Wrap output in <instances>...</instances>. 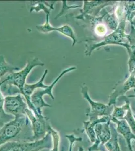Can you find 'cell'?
I'll use <instances>...</instances> for the list:
<instances>
[{
  "mask_svg": "<svg viewBox=\"0 0 135 151\" xmlns=\"http://www.w3.org/2000/svg\"><path fill=\"white\" fill-rule=\"evenodd\" d=\"M9 142H34L31 122L26 115L15 117L0 129V146Z\"/></svg>",
  "mask_w": 135,
  "mask_h": 151,
  "instance_id": "cell-1",
  "label": "cell"
},
{
  "mask_svg": "<svg viewBox=\"0 0 135 151\" xmlns=\"http://www.w3.org/2000/svg\"><path fill=\"white\" fill-rule=\"evenodd\" d=\"M127 21L126 18L120 20L118 28L116 30L103 37L101 41L96 42V43L86 42L85 55L87 57H90L94 50L106 45H115L123 46V44L127 42L131 36V35H127L125 33Z\"/></svg>",
  "mask_w": 135,
  "mask_h": 151,
  "instance_id": "cell-2",
  "label": "cell"
},
{
  "mask_svg": "<svg viewBox=\"0 0 135 151\" xmlns=\"http://www.w3.org/2000/svg\"><path fill=\"white\" fill-rule=\"evenodd\" d=\"M45 64L41 62L38 58H29L24 69L17 72L10 73L2 80L1 84L6 86H14L16 87L13 94H20L22 91L23 88L25 84L26 80L30 72L34 67L37 66L43 67Z\"/></svg>",
  "mask_w": 135,
  "mask_h": 151,
  "instance_id": "cell-3",
  "label": "cell"
},
{
  "mask_svg": "<svg viewBox=\"0 0 135 151\" xmlns=\"http://www.w3.org/2000/svg\"><path fill=\"white\" fill-rule=\"evenodd\" d=\"M76 69V67H72L69 68L68 69H65L61 73V74L57 77L56 79H55L53 82L50 85H48L47 87L45 88H38L34 91L30 97V101L38 113V119H41L44 117L42 114V108L43 107H51V105L46 103L43 100V96L48 95L53 100H55V97L53 96L52 91L55 85L65 75V74L70 72L71 71L75 70Z\"/></svg>",
  "mask_w": 135,
  "mask_h": 151,
  "instance_id": "cell-4",
  "label": "cell"
},
{
  "mask_svg": "<svg viewBox=\"0 0 135 151\" xmlns=\"http://www.w3.org/2000/svg\"><path fill=\"white\" fill-rule=\"evenodd\" d=\"M53 147V139L48 132L42 139L32 142H9L0 147V151H41L50 149Z\"/></svg>",
  "mask_w": 135,
  "mask_h": 151,
  "instance_id": "cell-5",
  "label": "cell"
},
{
  "mask_svg": "<svg viewBox=\"0 0 135 151\" xmlns=\"http://www.w3.org/2000/svg\"><path fill=\"white\" fill-rule=\"evenodd\" d=\"M81 93L83 98L90 105V107L88 108L86 113V115L89 118V120L93 121L105 116L111 117L113 110V105H108L93 100L89 95L88 88L86 86L81 87Z\"/></svg>",
  "mask_w": 135,
  "mask_h": 151,
  "instance_id": "cell-6",
  "label": "cell"
},
{
  "mask_svg": "<svg viewBox=\"0 0 135 151\" xmlns=\"http://www.w3.org/2000/svg\"><path fill=\"white\" fill-rule=\"evenodd\" d=\"M28 108L24 97L18 94L17 95L7 96L5 97L4 109L6 113L14 117L26 115V110Z\"/></svg>",
  "mask_w": 135,
  "mask_h": 151,
  "instance_id": "cell-7",
  "label": "cell"
},
{
  "mask_svg": "<svg viewBox=\"0 0 135 151\" xmlns=\"http://www.w3.org/2000/svg\"><path fill=\"white\" fill-rule=\"evenodd\" d=\"M110 122L111 120L103 123L99 122L94 125L96 141L88 149V151H105L103 146L110 140L111 136Z\"/></svg>",
  "mask_w": 135,
  "mask_h": 151,
  "instance_id": "cell-8",
  "label": "cell"
},
{
  "mask_svg": "<svg viewBox=\"0 0 135 151\" xmlns=\"http://www.w3.org/2000/svg\"><path fill=\"white\" fill-rule=\"evenodd\" d=\"M26 115L31 122L34 141L43 139L48 132V129L51 126L48 119L45 116L38 119L29 108L26 110Z\"/></svg>",
  "mask_w": 135,
  "mask_h": 151,
  "instance_id": "cell-9",
  "label": "cell"
},
{
  "mask_svg": "<svg viewBox=\"0 0 135 151\" xmlns=\"http://www.w3.org/2000/svg\"><path fill=\"white\" fill-rule=\"evenodd\" d=\"M135 89V69L130 73L128 77L121 80L115 85L109 96L108 105H114L119 97L123 96L131 89Z\"/></svg>",
  "mask_w": 135,
  "mask_h": 151,
  "instance_id": "cell-10",
  "label": "cell"
},
{
  "mask_svg": "<svg viewBox=\"0 0 135 151\" xmlns=\"http://www.w3.org/2000/svg\"><path fill=\"white\" fill-rule=\"evenodd\" d=\"M116 1H84V5L82 9H81V15L76 16L75 18L83 17L85 15H90L96 17L101 10L104 7L108 6H115L116 3Z\"/></svg>",
  "mask_w": 135,
  "mask_h": 151,
  "instance_id": "cell-11",
  "label": "cell"
},
{
  "mask_svg": "<svg viewBox=\"0 0 135 151\" xmlns=\"http://www.w3.org/2000/svg\"><path fill=\"white\" fill-rule=\"evenodd\" d=\"M49 15H46L45 24L36 26V29H38V31L43 33H48L53 31H57L61 33L62 35L72 39L73 40L72 47H74L76 43H77V38L73 28L68 25H64L59 27H55L51 26L49 21Z\"/></svg>",
  "mask_w": 135,
  "mask_h": 151,
  "instance_id": "cell-12",
  "label": "cell"
},
{
  "mask_svg": "<svg viewBox=\"0 0 135 151\" xmlns=\"http://www.w3.org/2000/svg\"><path fill=\"white\" fill-rule=\"evenodd\" d=\"M48 73V70L46 69L44 72V73L41 77V79H40V81H38L36 83H34L33 84H25L24 85V87L23 88L22 91L21 92L20 94L22 95L24 98L25 99L26 103L27 104L28 108L30 110L32 111L34 113V115L36 116V117L38 118V113L36 112V110L33 106L32 104H31L30 101V97L34 91L37 89L38 88H45L48 87V85H45L44 84V80H45V78L46 76V75Z\"/></svg>",
  "mask_w": 135,
  "mask_h": 151,
  "instance_id": "cell-13",
  "label": "cell"
},
{
  "mask_svg": "<svg viewBox=\"0 0 135 151\" xmlns=\"http://www.w3.org/2000/svg\"><path fill=\"white\" fill-rule=\"evenodd\" d=\"M111 122L116 124V131L123 137L129 151H134V143L135 144V134L125 120H118L111 117Z\"/></svg>",
  "mask_w": 135,
  "mask_h": 151,
  "instance_id": "cell-14",
  "label": "cell"
},
{
  "mask_svg": "<svg viewBox=\"0 0 135 151\" xmlns=\"http://www.w3.org/2000/svg\"><path fill=\"white\" fill-rule=\"evenodd\" d=\"M123 47L126 48L128 53L129 70L132 73L135 69V40L131 35L126 43Z\"/></svg>",
  "mask_w": 135,
  "mask_h": 151,
  "instance_id": "cell-15",
  "label": "cell"
},
{
  "mask_svg": "<svg viewBox=\"0 0 135 151\" xmlns=\"http://www.w3.org/2000/svg\"><path fill=\"white\" fill-rule=\"evenodd\" d=\"M103 22H104L108 29L111 31H115L118 28L120 21L116 15L115 8L111 9L109 12L104 14Z\"/></svg>",
  "mask_w": 135,
  "mask_h": 151,
  "instance_id": "cell-16",
  "label": "cell"
},
{
  "mask_svg": "<svg viewBox=\"0 0 135 151\" xmlns=\"http://www.w3.org/2000/svg\"><path fill=\"white\" fill-rule=\"evenodd\" d=\"M56 2V1H32L30 11V12L33 11L38 12L43 11L46 14V15L50 16L51 11L54 9L53 6Z\"/></svg>",
  "mask_w": 135,
  "mask_h": 151,
  "instance_id": "cell-17",
  "label": "cell"
},
{
  "mask_svg": "<svg viewBox=\"0 0 135 151\" xmlns=\"http://www.w3.org/2000/svg\"><path fill=\"white\" fill-rule=\"evenodd\" d=\"M110 127L111 129V136L110 140L104 145V148L108 151H121L120 145L118 142V133L116 128L112 125Z\"/></svg>",
  "mask_w": 135,
  "mask_h": 151,
  "instance_id": "cell-18",
  "label": "cell"
},
{
  "mask_svg": "<svg viewBox=\"0 0 135 151\" xmlns=\"http://www.w3.org/2000/svg\"><path fill=\"white\" fill-rule=\"evenodd\" d=\"M4 100L5 98L1 91V83L0 82V125L2 127L5 124L15 119L14 116L7 114L4 111Z\"/></svg>",
  "mask_w": 135,
  "mask_h": 151,
  "instance_id": "cell-19",
  "label": "cell"
},
{
  "mask_svg": "<svg viewBox=\"0 0 135 151\" xmlns=\"http://www.w3.org/2000/svg\"><path fill=\"white\" fill-rule=\"evenodd\" d=\"M20 70L19 67H14L8 64L6 61L5 58L3 55H0V78L7 73H12L14 71H18Z\"/></svg>",
  "mask_w": 135,
  "mask_h": 151,
  "instance_id": "cell-20",
  "label": "cell"
},
{
  "mask_svg": "<svg viewBox=\"0 0 135 151\" xmlns=\"http://www.w3.org/2000/svg\"><path fill=\"white\" fill-rule=\"evenodd\" d=\"M123 98H125V104L120 107L116 106V105H113V110L111 114V118L116 119V120H123V118L126 113L127 105L129 101L128 97H124Z\"/></svg>",
  "mask_w": 135,
  "mask_h": 151,
  "instance_id": "cell-21",
  "label": "cell"
},
{
  "mask_svg": "<svg viewBox=\"0 0 135 151\" xmlns=\"http://www.w3.org/2000/svg\"><path fill=\"white\" fill-rule=\"evenodd\" d=\"M123 3L126 17L131 23L135 17V1H125Z\"/></svg>",
  "mask_w": 135,
  "mask_h": 151,
  "instance_id": "cell-22",
  "label": "cell"
},
{
  "mask_svg": "<svg viewBox=\"0 0 135 151\" xmlns=\"http://www.w3.org/2000/svg\"><path fill=\"white\" fill-rule=\"evenodd\" d=\"M123 120H125L127 122L130 128L132 129V132L134 134H135V119L130 106L129 100L128 102L126 113L123 118Z\"/></svg>",
  "mask_w": 135,
  "mask_h": 151,
  "instance_id": "cell-23",
  "label": "cell"
},
{
  "mask_svg": "<svg viewBox=\"0 0 135 151\" xmlns=\"http://www.w3.org/2000/svg\"><path fill=\"white\" fill-rule=\"evenodd\" d=\"M48 132H51L53 139L52 149L49 151H58V146L60 144V135L58 132L51 127V125L48 129Z\"/></svg>",
  "mask_w": 135,
  "mask_h": 151,
  "instance_id": "cell-24",
  "label": "cell"
},
{
  "mask_svg": "<svg viewBox=\"0 0 135 151\" xmlns=\"http://www.w3.org/2000/svg\"><path fill=\"white\" fill-rule=\"evenodd\" d=\"M67 139H68L69 142V151H73V150L74 146L75 145V142H81L82 139L81 137H76L74 136L73 134H67L65 136Z\"/></svg>",
  "mask_w": 135,
  "mask_h": 151,
  "instance_id": "cell-25",
  "label": "cell"
},
{
  "mask_svg": "<svg viewBox=\"0 0 135 151\" xmlns=\"http://www.w3.org/2000/svg\"><path fill=\"white\" fill-rule=\"evenodd\" d=\"M62 4H63V6H62V9L61 12L59 13L58 14V15L56 16V17H55V19H57L58 18L61 17V16L64 15V14H65V12L70 9H75V8H77L82 7V6L81 5H72L70 6H67V1H62Z\"/></svg>",
  "mask_w": 135,
  "mask_h": 151,
  "instance_id": "cell-26",
  "label": "cell"
},
{
  "mask_svg": "<svg viewBox=\"0 0 135 151\" xmlns=\"http://www.w3.org/2000/svg\"><path fill=\"white\" fill-rule=\"evenodd\" d=\"M131 24L132 26H133V27L134 28V29H135V19L133 20L132 22L131 23Z\"/></svg>",
  "mask_w": 135,
  "mask_h": 151,
  "instance_id": "cell-27",
  "label": "cell"
},
{
  "mask_svg": "<svg viewBox=\"0 0 135 151\" xmlns=\"http://www.w3.org/2000/svg\"><path fill=\"white\" fill-rule=\"evenodd\" d=\"M134 92H135V95H129V96L127 97L128 98H132V97H135V89H134Z\"/></svg>",
  "mask_w": 135,
  "mask_h": 151,
  "instance_id": "cell-28",
  "label": "cell"
},
{
  "mask_svg": "<svg viewBox=\"0 0 135 151\" xmlns=\"http://www.w3.org/2000/svg\"><path fill=\"white\" fill-rule=\"evenodd\" d=\"M78 151H84V149H83V148L82 147H80L79 148Z\"/></svg>",
  "mask_w": 135,
  "mask_h": 151,
  "instance_id": "cell-29",
  "label": "cell"
},
{
  "mask_svg": "<svg viewBox=\"0 0 135 151\" xmlns=\"http://www.w3.org/2000/svg\"><path fill=\"white\" fill-rule=\"evenodd\" d=\"M2 127H1V125H0V129H1V128H2Z\"/></svg>",
  "mask_w": 135,
  "mask_h": 151,
  "instance_id": "cell-30",
  "label": "cell"
},
{
  "mask_svg": "<svg viewBox=\"0 0 135 151\" xmlns=\"http://www.w3.org/2000/svg\"><path fill=\"white\" fill-rule=\"evenodd\" d=\"M134 117H135V114H134Z\"/></svg>",
  "mask_w": 135,
  "mask_h": 151,
  "instance_id": "cell-31",
  "label": "cell"
},
{
  "mask_svg": "<svg viewBox=\"0 0 135 151\" xmlns=\"http://www.w3.org/2000/svg\"></svg>",
  "mask_w": 135,
  "mask_h": 151,
  "instance_id": "cell-32",
  "label": "cell"
}]
</instances>
